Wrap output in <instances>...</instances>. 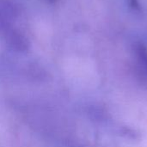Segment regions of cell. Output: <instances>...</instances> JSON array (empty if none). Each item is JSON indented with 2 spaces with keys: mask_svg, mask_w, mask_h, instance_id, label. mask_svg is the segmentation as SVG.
I'll return each mask as SVG.
<instances>
[{
  "mask_svg": "<svg viewBox=\"0 0 147 147\" xmlns=\"http://www.w3.org/2000/svg\"><path fill=\"white\" fill-rule=\"evenodd\" d=\"M129 7L134 10V11H140V5L138 0H127Z\"/></svg>",
  "mask_w": 147,
  "mask_h": 147,
  "instance_id": "6da1fadb",
  "label": "cell"
}]
</instances>
